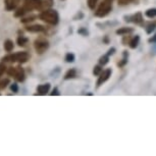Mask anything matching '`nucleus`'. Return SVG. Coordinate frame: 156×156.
Here are the masks:
<instances>
[{"label": "nucleus", "instance_id": "5701e85b", "mask_svg": "<svg viewBox=\"0 0 156 156\" xmlns=\"http://www.w3.org/2000/svg\"><path fill=\"white\" fill-rule=\"evenodd\" d=\"M97 2H98V0H88V6L90 9H95Z\"/></svg>", "mask_w": 156, "mask_h": 156}, {"label": "nucleus", "instance_id": "9d476101", "mask_svg": "<svg viewBox=\"0 0 156 156\" xmlns=\"http://www.w3.org/2000/svg\"><path fill=\"white\" fill-rule=\"evenodd\" d=\"M25 70L22 66H17L16 67V75H14V79L17 81V82H23L25 81Z\"/></svg>", "mask_w": 156, "mask_h": 156}, {"label": "nucleus", "instance_id": "cd10ccee", "mask_svg": "<svg viewBox=\"0 0 156 156\" xmlns=\"http://www.w3.org/2000/svg\"><path fill=\"white\" fill-rule=\"evenodd\" d=\"M36 16H28V17H26V19H23V20H20V22L22 23H29V22H33V20L36 19Z\"/></svg>", "mask_w": 156, "mask_h": 156}, {"label": "nucleus", "instance_id": "4be33fe9", "mask_svg": "<svg viewBox=\"0 0 156 156\" xmlns=\"http://www.w3.org/2000/svg\"><path fill=\"white\" fill-rule=\"evenodd\" d=\"M155 28H156V23H149V25H148V27H147V29H146L147 34H151L152 32L155 30Z\"/></svg>", "mask_w": 156, "mask_h": 156}, {"label": "nucleus", "instance_id": "6ab92c4d", "mask_svg": "<svg viewBox=\"0 0 156 156\" xmlns=\"http://www.w3.org/2000/svg\"><path fill=\"white\" fill-rule=\"evenodd\" d=\"M146 16H148L149 19H153L156 16V8H149L148 10L145 12Z\"/></svg>", "mask_w": 156, "mask_h": 156}, {"label": "nucleus", "instance_id": "aec40b11", "mask_svg": "<svg viewBox=\"0 0 156 156\" xmlns=\"http://www.w3.org/2000/svg\"><path fill=\"white\" fill-rule=\"evenodd\" d=\"M108 61H109V55H103V56L100 57L99 59V64L100 66H105V64L108 63Z\"/></svg>", "mask_w": 156, "mask_h": 156}, {"label": "nucleus", "instance_id": "6e6552de", "mask_svg": "<svg viewBox=\"0 0 156 156\" xmlns=\"http://www.w3.org/2000/svg\"><path fill=\"white\" fill-rule=\"evenodd\" d=\"M26 30L28 32H31V33H42V32H45L46 28L42 25H33L27 27Z\"/></svg>", "mask_w": 156, "mask_h": 156}, {"label": "nucleus", "instance_id": "393cba45", "mask_svg": "<svg viewBox=\"0 0 156 156\" xmlns=\"http://www.w3.org/2000/svg\"><path fill=\"white\" fill-rule=\"evenodd\" d=\"M126 62H128V52L123 51V59H122V62L119 63V66H123Z\"/></svg>", "mask_w": 156, "mask_h": 156}, {"label": "nucleus", "instance_id": "72a5a7b5", "mask_svg": "<svg viewBox=\"0 0 156 156\" xmlns=\"http://www.w3.org/2000/svg\"><path fill=\"white\" fill-rule=\"evenodd\" d=\"M114 52H115V48H111V49H109V51H108V53H107V55H112Z\"/></svg>", "mask_w": 156, "mask_h": 156}, {"label": "nucleus", "instance_id": "b1692460", "mask_svg": "<svg viewBox=\"0 0 156 156\" xmlns=\"http://www.w3.org/2000/svg\"><path fill=\"white\" fill-rule=\"evenodd\" d=\"M66 62H73L75 61V55H73V53H67L66 55Z\"/></svg>", "mask_w": 156, "mask_h": 156}, {"label": "nucleus", "instance_id": "ddd939ff", "mask_svg": "<svg viewBox=\"0 0 156 156\" xmlns=\"http://www.w3.org/2000/svg\"><path fill=\"white\" fill-rule=\"evenodd\" d=\"M14 48V44L11 40H6L4 42V49L6 52H11Z\"/></svg>", "mask_w": 156, "mask_h": 156}, {"label": "nucleus", "instance_id": "bb28decb", "mask_svg": "<svg viewBox=\"0 0 156 156\" xmlns=\"http://www.w3.org/2000/svg\"><path fill=\"white\" fill-rule=\"evenodd\" d=\"M101 66H96L95 67H94V69H93V73H94V75H95V76H99L100 73H102Z\"/></svg>", "mask_w": 156, "mask_h": 156}, {"label": "nucleus", "instance_id": "0eeeda50", "mask_svg": "<svg viewBox=\"0 0 156 156\" xmlns=\"http://www.w3.org/2000/svg\"><path fill=\"white\" fill-rule=\"evenodd\" d=\"M126 19H129V20H126V22H132L136 25H143L144 23V20H143V16H142V13L141 12H137L136 14H133L131 16H128Z\"/></svg>", "mask_w": 156, "mask_h": 156}, {"label": "nucleus", "instance_id": "20e7f679", "mask_svg": "<svg viewBox=\"0 0 156 156\" xmlns=\"http://www.w3.org/2000/svg\"><path fill=\"white\" fill-rule=\"evenodd\" d=\"M34 47L35 50L37 51V53L43 54L47 49L49 48V42L44 38H39L34 42Z\"/></svg>", "mask_w": 156, "mask_h": 156}, {"label": "nucleus", "instance_id": "f3484780", "mask_svg": "<svg viewBox=\"0 0 156 156\" xmlns=\"http://www.w3.org/2000/svg\"><path fill=\"white\" fill-rule=\"evenodd\" d=\"M28 11L25 9V8H23V6H22L20 8H19V9H17L16 12H14V16L16 17H22L23 16H25L26 13H27Z\"/></svg>", "mask_w": 156, "mask_h": 156}, {"label": "nucleus", "instance_id": "9b49d317", "mask_svg": "<svg viewBox=\"0 0 156 156\" xmlns=\"http://www.w3.org/2000/svg\"><path fill=\"white\" fill-rule=\"evenodd\" d=\"M49 90H50V84L39 85L37 88V91L39 95H46V94L49 92Z\"/></svg>", "mask_w": 156, "mask_h": 156}, {"label": "nucleus", "instance_id": "7c9ffc66", "mask_svg": "<svg viewBox=\"0 0 156 156\" xmlns=\"http://www.w3.org/2000/svg\"><path fill=\"white\" fill-rule=\"evenodd\" d=\"M129 2H131V0H119V4H122V5L128 4Z\"/></svg>", "mask_w": 156, "mask_h": 156}, {"label": "nucleus", "instance_id": "423d86ee", "mask_svg": "<svg viewBox=\"0 0 156 156\" xmlns=\"http://www.w3.org/2000/svg\"><path fill=\"white\" fill-rule=\"evenodd\" d=\"M111 69H107L105 70H103V72L99 75V78H98V81H97V86H101L103 83H105L108 79H109V76H111Z\"/></svg>", "mask_w": 156, "mask_h": 156}, {"label": "nucleus", "instance_id": "f257e3e1", "mask_svg": "<svg viewBox=\"0 0 156 156\" xmlns=\"http://www.w3.org/2000/svg\"><path fill=\"white\" fill-rule=\"evenodd\" d=\"M39 19L42 20L43 22H45L49 25L55 26L58 23V20H59V16H58V12L54 9H46L43 10L42 12L39 14Z\"/></svg>", "mask_w": 156, "mask_h": 156}, {"label": "nucleus", "instance_id": "7ed1b4c3", "mask_svg": "<svg viewBox=\"0 0 156 156\" xmlns=\"http://www.w3.org/2000/svg\"><path fill=\"white\" fill-rule=\"evenodd\" d=\"M112 9V0H103L95 11V16L98 17H104Z\"/></svg>", "mask_w": 156, "mask_h": 156}, {"label": "nucleus", "instance_id": "2f4dec72", "mask_svg": "<svg viewBox=\"0 0 156 156\" xmlns=\"http://www.w3.org/2000/svg\"><path fill=\"white\" fill-rule=\"evenodd\" d=\"M78 33H79V34H83L84 36H87V35H88V32H87L86 30H85V29H82V30H79V31H78Z\"/></svg>", "mask_w": 156, "mask_h": 156}, {"label": "nucleus", "instance_id": "dca6fc26", "mask_svg": "<svg viewBox=\"0 0 156 156\" xmlns=\"http://www.w3.org/2000/svg\"><path fill=\"white\" fill-rule=\"evenodd\" d=\"M134 30L132 28H120L119 30H117L116 31V34L117 35H128L129 33H132Z\"/></svg>", "mask_w": 156, "mask_h": 156}, {"label": "nucleus", "instance_id": "473e14b6", "mask_svg": "<svg viewBox=\"0 0 156 156\" xmlns=\"http://www.w3.org/2000/svg\"><path fill=\"white\" fill-rule=\"evenodd\" d=\"M51 95H52V96H54V95H59V92H58V89H57V88H54L53 91H52V93H51Z\"/></svg>", "mask_w": 156, "mask_h": 156}, {"label": "nucleus", "instance_id": "a878e982", "mask_svg": "<svg viewBox=\"0 0 156 156\" xmlns=\"http://www.w3.org/2000/svg\"><path fill=\"white\" fill-rule=\"evenodd\" d=\"M16 67H13V66L8 67L7 70H6V73H7L10 76H14V75H16Z\"/></svg>", "mask_w": 156, "mask_h": 156}, {"label": "nucleus", "instance_id": "4468645a", "mask_svg": "<svg viewBox=\"0 0 156 156\" xmlns=\"http://www.w3.org/2000/svg\"><path fill=\"white\" fill-rule=\"evenodd\" d=\"M76 76V70L75 69H70L69 70H67V73L64 76V80H69V79H73Z\"/></svg>", "mask_w": 156, "mask_h": 156}, {"label": "nucleus", "instance_id": "c9c22d12", "mask_svg": "<svg viewBox=\"0 0 156 156\" xmlns=\"http://www.w3.org/2000/svg\"><path fill=\"white\" fill-rule=\"evenodd\" d=\"M131 1H135V0H131Z\"/></svg>", "mask_w": 156, "mask_h": 156}, {"label": "nucleus", "instance_id": "c756f323", "mask_svg": "<svg viewBox=\"0 0 156 156\" xmlns=\"http://www.w3.org/2000/svg\"><path fill=\"white\" fill-rule=\"evenodd\" d=\"M10 90L12 91L13 93H16L17 91H19V87H17V85L16 84H12L10 86Z\"/></svg>", "mask_w": 156, "mask_h": 156}, {"label": "nucleus", "instance_id": "a211bd4d", "mask_svg": "<svg viewBox=\"0 0 156 156\" xmlns=\"http://www.w3.org/2000/svg\"><path fill=\"white\" fill-rule=\"evenodd\" d=\"M17 44H19V46H26V44L29 42V39L23 36H20L17 38Z\"/></svg>", "mask_w": 156, "mask_h": 156}, {"label": "nucleus", "instance_id": "c85d7f7f", "mask_svg": "<svg viewBox=\"0 0 156 156\" xmlns=\"http://www.w3.org/2000/svg\"><path fill=\"white\" fill-rule=\"evenodd\" d=\"M6 70H7V67H6V66H5V63L4 62L0 63V76L3 75V73L6 72Z\"/></svg>", "mask_w": 156, "mask_h": 156}, {"label": "nucleus", "instance_id": "f03ea898", "mask_svg": "<svg viewBox=\"0 0 156 156\" xmlns=\"http://www.w3.org/2000/svg\"><path fill=\"white\" fill-rule=\"evenodd\" d=\"M30 58V55H29L28 52H16L14 54H9L6 55L2 58V61L3 62H20V63H25L27 62Z\"/></svg>", "mask_w": 156, "mask_h": 156}, {"label": "nucleus", "instance_id": "2eb2a0df", "mask_svg": "<svg viewBox=\"0 0 156 156\" xmlns=\"http://www.w3.org/2000/svg\"><path fill=\"white\" fill-rule=\"evenodd\" d=\"M139 41H140L139 36H135L134 38H132L131 41H129V47H131L132 49H135L138 46V44H139Z\"/></svg>", "mask_w": 156, "mask_h": 156}, {"label": "nucleus", "instance_id": "39448f33", "mask_svg": "<svg viewBox=\"0 0 156 156\" xmlns=\"http://www.w3.org/2000/svg\"><path fill=\"white\" fill-rule=\"evenodd\" d=\"M43 0H23V6L27 11H32L34 9L40 10Z\"/></svg>", "mask_w": 156, "mask_h": 156}, {"label": "nucleus", "instance_id": "f704fd0d", "mask_svg": "<svg viewBox=\"0 0 156 156\" xmlns=\"http://www.w3.org/2000/svg\"><path fill=\"white\" fill-rule=\"evenodd\" d=\"M149 42H151V43H156V34L151 38V39L149 40Z\"/></svg>", "mask_w": 156, "mask_h": 156}, {"label": "nucleus", "instance_id": "f8f14e48", "mask_svg": "<svg viewBox=\"0 0 156 156\" xmlns=\"http://www.w3.org/2000/svg\"><path fill=\"white\" fill-rule=\"evenodd\" d=\"M52 5H53V0H43L42 5H41V8H40V11L49 9V8L52 7Z\"/></svg>", "mask_w": 156, "mask_h": 156}, {"label": "nucleus", "instance_id": "412c9836", "mask_svg": "<svg viewBox=\"0 0 156 156\" xmlns=\"http://www.w3.org/2000/svg\"><path fill=\"white\" fill-rule=\"evenodd\" d=\"M9 83H10L9 79H3V80H1L0 81V90H4Z\"/></svg>", "mask_w": 156, "mask_h": 156}, {"label": "nucleus", "instance_id": "1a4fd4ad", "mask_svg": "<svg viewBox=\"0 0 156 156\" xmlns=\"http://www.w3.org/2000/svg\"><path fill=\"white\" fill-rule=\"evenodd\" d=\"M20 0H6L5 1V8L8 11H11L13 9H16L17 7V5L20 4Z\"/></svg>", "mask_w": 156, "mask_h": 156}]
</instances>
